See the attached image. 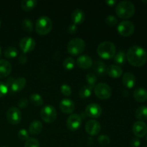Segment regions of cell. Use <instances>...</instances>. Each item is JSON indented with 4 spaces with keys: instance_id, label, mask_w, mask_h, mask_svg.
Returning <instances> with one entry per match:
<instances>
[{
    "instance_id": "6da1fadb",
    "label": "cell",
    "mask_w": 147,
    "mask_h": 147,
    "mask_svg": "<svg viewBox=\"0 0 147 147\" xmlns=\"http://www.w3.org/2000/svg\"><path fill=\"white\" fill-rule=\"evenodd\" d=\"M126 55L129 63L135 67L143 66L147 61L146 51L140 46H132L128 50Z\"/></svg>"
},
{
    "instance_id": "7a4b0ae2",
    "label": "cell",
    "mask_w": 147,
    "mask_h": 147,
    "mask_svg": "<svg viewBox=\"0 0 147 147\" xmlns=\"http://www.w3.org/2000/svg\"><path fill=\"white\" fill-rule=\"evenodd\" d=\"M135 6L131 1H121L118 3L116 7L117 15L121 19L131 18L135 13Z\"/></svg>"
},
{
    "instance_id": "3957f363",
    "label": "cell",
    "mask_w": 147,
    "mask_h": 147,
    "mask_svg": "<svg viewBox=\"0 0 147 147\" xmlns=\"http://www.w3.org/2000/svg\"><path fill=\"white\" fill-rule=\"evenodd\" d=\"M116 46L112 42L104 41L99 44L97 47L98 55L103 59L109 60L114 57L116 54Z\"/></svg>"
},
{
    "instance_id": "277c9868",
    "label": "cell",
    "mask_w": 147,
    "mask_h": 147,
    "mask_svg": "<svg viewBox=\"0 0 147 147\" xmlns=\"http://www.w3.org/2000/svg\"><path fill=\"white\" fill-rule=\"evenodd\" d=\"M53 28L52 20L47 16H41L37 20L35 24V30L40 35L47 34Z\"/></svg>"
},
{
    "instance_id": "5b68a950",
    "label": "cell",
    "mask_w": 147,
    "mask_h": 147,
    "mask_svg": "<svg viewBox=\"0 0 147 147\" xmlns=\"http://www.w3.org/2000/svg\"><path fill=\"white\" fill-rule=\"evenodd\" d=\"M86 48V43L81 38L76 37L69 41L67 45V52L73 55L81 54Z\"/></svg>"
},
{
    "instance_id": "8992f818",
    "label": "cell",
    "mask_w": 147,
    "mask_h": 147,
    "mask_svg": "<svg viewBox=\"0 0 147 147\" xmlns=\"http://www.w3.org/2000/svg\"><path fill=\"white\" fill-rule=\"evenodd\" d=\"M93 90H94L96 96L98 98L103 99V100L109 98L112 95L111 88L106 83H98L96 85Z\"/></svg>"
},
{
    "instance_id": "52a82bcc",
    "label": "cell",
    "mask_w": 147,
    "mask_h": 147,
    "mask_svg": "<svg viewBox=\"0 0 147 147\" xmlns=\"http://www.w3.org/2000/svg\"><path fill=\"white\" fill-rule=\"evenodd\" d=\"M40 117L46 123H53L57 119V111L51 105L45 106L40 111Z\"/></svg>"
},
{
    "instance_id": "ba28073f",
    "label": "cell",
    "mask_w": 147,
    "mask_h": 147,
    "mask_svg": "<svg viewBox=\"0 0 147 147\" xmlns=\"http://www.w3.org/2000/svg\"><path fill=\"white\" fill-rule=\"evenodd\" d=\"M135 30L134 24L133 22L129 20L122 21L118 24V32L123 37H129L134 33Z\"/></svg>"
},
{
    "instance_id": "9c48e42d",
    "label": "cell",
    "mask_w": 147,
    "mask_h": 147,
    "mask_svg": "<svg viewBox=\"0 0 147 147\" xmlns=\"http://www.w3.org/2000/svg\"><path fill=\"white\" fill-rule=\"evenodd\" d=\"M7 121L12 125H17L22 120V112L17 107H11L7 110L6 115Z\"/></svg>"
},
{
    "instance_id": "30bf717a",
    "label": "cell",
    "mask_w": 147,
    "mask_h": 147,
    "mask_svg": "<svg viewBox=\"0 0 147 147\" xmlns=\"http://www.w3.org/2000/svg\"><path fill=\"white\" fill-rule=\"evenodd\" d=\"M82 124V119L78 114L73 113L69 116L67 118V121H66V125L68 128L69 130L72 131H77L79 128L80 127Z\"/></svg>"
},
{
    "instance_id": "8fae6325",
    "label": "cell",
    "mask_w": 147,
    "mask_h": 147,
    "mask_svg": "<svg viewBox=\"0 0 147 147\" xmlns=\"http://www.w3.org/2000/svg\"><path fill=\"white\" fill-rule=\"evenodd\" d=\"M85 129L89 135L96 136L100 133V130H101V126L98 121L92 119V120H89L86 122Z\"/></svg>"
},
{
    "instance_id": "7c38bea8",
    "label": "cell",
    "mask_w": 147,
    "mask_h": 147,
    "mask_svg": "<svg viewBox=\"0 0 147 147\" xmlns=\"http://www.w3.org/2000/svg\"><path fill=\"white\" fill-rule=\"evenodd\" d=\"M35 45L34 40L30 37H23L20 42V47L24 54L32 51L35 47Z\"/></svg>"
},
{
    "instance_id": "4fadbf2b",
    "label": "cell",
    "mask_w": 147,
    "mask_h": 147,
    "mask_svg": "<svg viewBox=\"0 0 147 147\" xmlns=\"http://www.w3.org/2000/svg\"><path fill=\"white\" fill-rule=\"evenodd\" d=\"M102 113V109L98 104L95 103H90L86 108V114L93 119L100 117Z\"/></svg>"
},
{
    "instance_id": "5bb4252c",
    "label": "cell",
    "mask_w": 147,
    "mask_h": 147,
    "mask_svg": "<svg viewBox=\"0 0 147 147\" xmlns=\"http://www.w3.org/2000/svg\"><path fill=\"white\" fill-rule=\"evenodd\" d=\"M133 133L137 138H142L146 134L147 126L146 123L142 121H137L133 125Z\"/></svg>"
},
{
    "instance_id": "9a60e30c",
    "label": "cell",
    "mask_w": 147,
    "mask_h": 147,
    "mask_svg": "<svg viewBox=\"0 0 147 147\" xmlns=\"http://www.w3.org/2000/svg\"><path fill=\"white\" fill-rule=\"evenodd\" d=\"M60 109L64 113H72L75 110L74 102L69 98H64L60 102Z\"/></svg>"
},
{
    "instance_id": "2e32d148",
    "label": "cell",
    "mask_w": 147,
    "mask_h": 147,
    "mask_svg": "<svg viewBox=\"0 0 147 147\" xmlns=\"http://www.w3.org/2000/svg\"><path fill=\"white\" fill-rule=\"evenodd\" d=\"M11 65L8 60H0V78H5L11 73Z\"/></svg>"
},
{
    "instance_id": "e0dca14e",
    "label": "cell",
    "mask_w": 147,
    "mask_h": 147,
    "mask_svg": "<svg viewBox=\"0 0 147 147\" xmlns=\"http://www.w3.org/2000/svg\"><path fill=\"white\" fill-rule=\"evenodd\" d=\"M93 60L90 56L83 55L77 58V65L82 69H88L93 65Z\"/></svg>"
},
{
    "instance_id": "ac0fdd59",
    "label": "cell",
    "mask_w": 147,
    "mask_h": 147,
    "mask_svg": "<svg viewBox=\"0 0 147 147\" xmlns=\"http://www.w3.org/2000/svg\"><path fill=\"white\" fill-rule=\"evenodd\" d=\"M26 83H27V80L23 77H20L14 79L11 88H9L10 91L12 93H17V92L20 91L24 88V86H26Z\"/></svg>"
},
{
    "instance_id": "d6986e66",
    "label": "cell",
    "mask_w": 147,
    "mask_h": 147,
    "mask_svg": "<svg viewBox=\"0 0 147 147\" xmlns=\"http://www.w3.org/2000/svg\"><path fill=\"white\" fill-rule=\"evenodd\" d=\"M122 82L125 87L132 88L136 83V77L132 73H126L122 78Z\"/></svg>"
},
{
    "instance_id": "ffe728a7",
    "label": "cell",
    "mask_w": 147,
    "mask_h": 147,
    "mask_svg": "<svg viewBox=\"0 0 147 147\" xmlns=\"http://www.w3.org/2000/svg\"><path fill=\"white\" fill-rule=\"evenodd\" d=\"M93 68L96 74L99 76H104L106 73V67L104 62L101 60H96L93 63Z\"/></svg>"
},
{
    "instance_id": "44dd1931",
    "label": "cell",
    "mask_w": 147,
    "mask_h": 147,
    "mask_svg": "<svg viewBox=\"0 0 147 147\" xmlns=\"http://www.w3.org/2000/svg\"><path fill=\"white\" fill-rule=\"evenodd\" d=\"M106 73L110 77L116 78L121 76L123 73V70L117 65H111L108 66V67L106 68Z\"/></svg>"
},
{
    "instance_id": "7402d4cb",
    "label": "cell",
    "mask_w": 147,
    "mask_h": 147,
    "mask_svg": "<svg viewBox=\"0 0 147 147\" xmlns=\"http://www.w3.org/2000/svg\"><path fill=\"white\" fill-rule=\"evenodd\" d=\"M133 96L136 101L142 103L147 100V90L144 88H137L134 91Z\"/></svg>"
},
{
    "instance_id": "603a6c76",
    "label": "cell",
    "mask_w": 147,
    "mask_h": 147,
    "mask_svg": "<svg viewBox=\"0 0 147 147\" xmlns=\"http://www.w3.org/2000/svg\"><path fill=\"white\" fill-rule=\"evenodd\" d=\"M72 21L73 22V24H81L85 20V14L83 10L80 9H76L73 10L71 14Z\"/></svg>"
},
{
    "instance_id": "cb8c5ba5",
    "label": "cell",
    "mask_w": 147,
    "mask_h": 147,
    "mask_svg": "<svg viewBox=\"0 0 147 147\" xmlns=\"http://www.w3.org/2000/svg\"><path fill=\"white\" fill-rule=\"evenodd\" d=\"M42 129L43 126L42 122L38 120H34L30 123L29 126V132L32 135H37L41 133Z\"/></svg>"
},
{
    "instance_id": "d4e9b609",
    "label": "cell",
    "mask_w": 147,
    "mask_h": 147,
    "mask_svg": "<svg viewBox=\"0 0 147 147\" xmlns=\"http://www.w3.org/2000/svg\"><path fill=\"white\" fill-rule=\"evenodd\" d=\"M135 116L140 121H145L147 119V106H142L138 108L135 111Z\"/></svg>"
},
{
    "instance_id": "484cf974",
    "label": "cell",
    "mask_w": 147,
    "mask_h": 147,
    "mask_svg": "<svg viewBox=\"0 0 147 147\" xmlns=\"http://www.w3.org/2000/svg\"><path fill=\"white\" fill-rule=\"evenodd\" d=\"M37 1L36 0H22L20 3L21 8L24 11H30L36 7Z\"/></svg>"
},
{
    "instance_id": "4316f807",
    "label": "cell",
    "mask_w": 147,
    "mask_h": 147,
    "mask_svg": "<svg viewBox=\"0 0 147 147\" xmlns=\"http://www.w3.org/2000/svg\"><path fill=\"white\" fill-rule=\"evenodd\" d=\"M30 100L32 104L34 106H40L43 105V103H44L42 97L38 93H32L30 96Z\"/></svg>"
},
{
    "instance_id": "83f0119b",
    "label": "cell",
    "mask_w": 147,
    "mask_h": 147,
    "mask_svg": "<svg viewBox=\"0 0 147 147\" xmlns=\"http://www.w3.org/2000/svg\"><path fill=\"white\" fill-rule=\"evenodd\" d=\"M126 55L123 50H120L116 53L113 57V60L117 65H123L126 62Z\"/></svg>"
},
{
    "instance_id": "f1b7e54d",
    "label": "cell",
    "mask_w": 147,
    "mask_h": 147,
    "mask_svg": "<svg viewBox=\"0 0 147 147\" xmlns=\"http://www.w3.org/2000/svg\"><path fill=\"white\" fill-rule=\"evenodd\" d=\"M17 54H18V50L14 46H9V47H7L4 52V55L7 58L12 59L17 57Z\"/></svg>"
},
{
    "instance_id": "f546056e",
    "label": "cell",
    "mask_w": 147,
    "mask_h": 147,
    "mask_svg": "<svg viewBox=\"0 0 147 147\" xmlns=\"http://www.w3.org/2000/svg\"><path fill=\"white\" fill-rule=\"evenodd\" d=\"M92 90H93V89L89 87L88 86H82L79 90L78 95L81 98H88L91 96Z\"/></svg>"
},
{
    "instance_id": "4dcf8cb0",
    "label": "cell",
    "mask_w": 147,
    "mask_h": 147,
    "mask_svg": "<svg viewBox=\"0 0 147 147\" xmlns=\"http://www.w3.org/2000/svg\"><path fill=\"white\" fill-rule=\"evenodd\" d=\"M86 80L88 82V86L91 88L92 89L94 88L96 86V81H97V76L94 73H88L86 75Z\"/></svg>"
},
{
    "instance_id": "1f68e13d",
    "label": "cell",
    "mask_w": 147,
    "mask_h": 147,
    "mask_svg": "<svg viewBox=\"0 0 147 147\" xmlns=\"http://www.w3.org/2000/svg\"><path fill=\"white\" fill-rule=\"evenodd\" d=\"M22 27L25 31L32 32L33 30V23L30 19H24L22 22Z\"/></svg>"
},
{
    "instance_id": "d6a6232c",
    "label": "cell",
    "mask_w": 147,
    "mask_h": 147,
    "mask_svg": "<svg viewBox=\"0 0 147 147\" xmlns=\"http://www.w3.org/2000/svg\"><path fill=\"white\" fill-rule=\"evenodd\" d=\"M63 66L66 70H72L75 66V60L72 57H67L63 61Z\"/></svg>"
},
{
    "instance_id": "836d02e7",
    "label": "cell",
    "mask_w": 147,
    "mask_h": 147,
    "mask_svg": "<svg viewBox=\"0 0 147 147\" xmlns=\"http://www.w3.org/2000/svg\"><path fill=\"white\" fill-rule=\"evenodd\" d=\"M24 147H40V142L34 138H29L24 144Z\"/></svg>"
},
{
    "instance_id": "e575fe53",
    "label": "cell",
    "mask_w": 147,
    "mask_h": 147,
    "mask_svg": "<svg viewBox=\"0 0 147 147\" xmlns=\"http://www.w3.org/2000/svg\"><path fill=\"white\" fill-rule=\"evenodd\" d=\"M98 142L100 145L105 146H107V145H109V144H110L111 140L110 138L108 136H106V135H100V136L98 138Z\"/></svg>"
},
{
    "instance_id": "d590c367",
    "label": "cell",
    "mask_w": 147,
    "mask_h": 147,
    "mask_svg": "<svg viewBox=\"0 0 147 147\" xmlns=\"http://www.w3.org/2000/svg\"><path fill=\"white\" fill-rule=\"evenodd\" d=\"M60 91L65 96H70L72 93V89L69 85L63 84L60 87Z\"/></svg>"
},
{
    "instance_id": "8d00e7d4",
    "label": "cell",
    "mask_w": 147,
    "mask_h": 147,
    "mask_svg": "<svg viewBox=\"0 0 147 147\" xmlns=\"http://www.w3.org/2000/svg\"><path fill=\"white\" fill-rule=\"evenodd\" d=\"M106 23L109 26H115L118 23V19L113 15H109L106 18Z\"/></svg>"
},
{
    "instance_id": "74e56055",
    "label": "cell",
    "mask_w": 147,
    "mask_h": 147,
    "mask_svg": "<svg viewBox=\"0 0 147 147\" xmlns=\"http://www.w3.org/2000/svg\"><path fill=\"white\" fill-rule=\"evenodd\" d=\"M18 137L21 140L27 141L29 139V133L26 129H20L18 131Z\"/></svg>"
},
{
    "instance_id": "f35d334b",
    "label": "cell",
    "mask_w": 147,
    "mask_h": 147,
    "mask_svg": "<svg viewBox=\"0 0 147 147\" xmlns=\"http://www.w3.org/2000/svg\"><path fill=\"white\" fill-rule=\"evenodd\" d=\"M9 91V89L5 83L0 81V98L5 96Z\"/></svg>"
},
{
    "instance_id": "ab89813d",
    "label": "cell",
    "mask_w": 147,
    "mask_h": 147,
    "mask_svg": "<svg viewBox=\"0 0 147 147\" xmlns=\"http://www.w3.org/2000/svg\"><path fill=\"white\" fill-rule=\"evenodd\" d=\"M28 106V100L26 98H22L18 102V106L20 109H24Z\"/></svg>"
},
{
    "instance_id": "60d3db41",
    "label": "cell",
    "mask_w": 147,
    "mask_h": 147,
    "mask_svg": "<svg viewBox=\"0 0 147 147\" xmlns=\"http://www.w3.org/2000/svg\"><path fill=\"white\" fill-rule=\"evenodd\" d=\"M141 144V142L139 138L135 137L131 140V145L133 147H139Z\"/></svg>"
},
{
    "instance_id": "b9f144b4",
    "label": "cell",
    "mask_w": 147,
    "mask_h": 147,
    "mask_svg": "<svg viewBox=\"0 0 147 147\" xmlns=\"http://www.w3.org/2000/svg\"><path fill=\"white\" fill-rule=\"evenodd\" d=\"M27 57L26 56V55L24 54V53L20 55V57H19L18 58L19 63H21V64H24V63L27 62Z\"/></svg>"
},
{
    "instance_id": "7bdbcfd3",
    "label": "cell",
    "mask_w": 147,
    "mask_h": 147,
    "mask_svg": "<svg viewBox=\"0 0 147 147\" xmlns=\"http://www.w3.org/2000/svg\"><path fill=\"white\" fill-rule=\"evenodd\" d=\"M67 30H68L69 33H70V34H74V33H76V31H77V26L75 24H70L68 27Z\"/></svg>"
},
{
    "instance_id": "ee69618b",
    "label": "cell",
    "mask_w": 147,
    "mask_h": 147,
    "mask_svg": "<svg viewBox=\"0 0 147 147\" xmlns=\"http://www.w3.org/2000/svg\"><path fill=\"white\" fill-rule=\"evenodd\" d=\"M14 80V78L10 77V78H9L7 80V81H6L5 84H6V86H7V88H8L9 90V88H11V85H12Z\"/></svg>"
},
{
    "instance_id": "f6af8a7d",
    "label": "cell",
    "mask_w": 147,
    "mask_h": 147,
    "mask_svg": "<svg viewBox=\"0 0 147 147\" xmlns=\"http://www.w3.org/2000/svg\"><path fill=\"white\" fill-rule=\"evenodd\" d=\"M106 3L108 5L113 7V6H114L116 4V0H109V1H106Z\"/></svg>"
},
{
    "instance_id": "bcb514c9",
    "label": "cell",
    "mask_w": 147,
    "mask_h": 147,
    "mask_svg": "<svg viewBox=\"0 0 147 147\" xmlns=\"http://www.w3.org/2000/svg\"><path fill=\"white\" fill-rule=\"evenodd\" d=\"M1 47H0V55H1Z\"/></svg>"
},
{
    "instance_id": "7dc6e473",
    "label": "cell",
    "mask_w": 147,
    "mask_h": 147,
    "mask_svg": "<svg viewBox=\"0 0 147 147\" xmlns=\"http://www.w3.org/2000/svg\"><path fill=\"white\" fill-rule=\"evenodd\" d=\"M143 1L144 3H146V4H147V1Z\"/></svg>"
},
{
    "instance_id": "c3c4849f",
    "label": "cell",
    "mask_w": 147,
    "mask_h": 147,
    "mask_svg": "<svg viewBox=\"0 0 147 147\" xmlns=\"http://www.w3.org/2000/svg\"><path fill=\"white\" fill-rule=\"evenodd\" d=\"M1 147H9V146H1Z\"/></svg>"
},
{
    "instance_id": "681fc988",
    "label": "cell",
    "mask_w": 147,
    "mask_h": 147,
    "mask_svg": "<svg viewBox=\"0 0 147 147\" xmlns=\"http://www.w3.org/2000/svg\"><path fill=\"white\" fill-rule=\"evenodd\" d=\"M0 27H1V20H0Z\"/></svg>"
},
{
    "instance_id": "f907efd6",
    "label": "cell",
    "mask_w": 147,
    "mask_h": 147,
    "mask_svg": "<svg viewBox=\"0 0 147 147\" xmlns=\"http://www.w3.org/2000/svg\"><path fill=\"white\" fill-rule=\"evenodd\" d=\"M144 147H147V146H144Z\"/></svg>"
}]
</instances>
